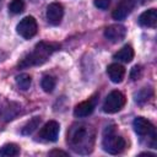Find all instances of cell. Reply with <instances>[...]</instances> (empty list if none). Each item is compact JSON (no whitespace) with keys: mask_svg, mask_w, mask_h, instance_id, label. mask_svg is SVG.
Instances as JSON below:
<instances>
[{"mask_svg":"<svg viewBox=\"0 0 157 157\" xmlns=\"http://www.w3.org/2000/svg\"><path fill=\"white\" fill-rule=\"evenodd\" d=\"M134 58V49L131 48V45H124L121 49H119L115 54H114V59L118 61H123V63H130Z\"/></svg>","mask_w":157,"mask_h":157,"instance_id":"14","label":"cell"},{"mask_svg":"<svg viewBox=\"0 0 157 157\" xmlns=\"http://www.w3.org/2000/svg\"><path fill=\"white\" fill-rule=\"evenodd\" d=\"M40 86L45 92H52L55 88V78L52 76H44L42 78Z\"/></svg>","mask_w":157,"mask_h":157,"instance_id":"18","label":"cell"},{"mask_svg":"<svg viewBox=\"0 0 157 157\" xmlns=\"http://www.w3.org/2000/svg\"><path fill=\"white\" fill-rule=\"evenodd\" d=\"M93 110H94V102L92 99H88V101H83V102L78 103L75 107L74 115L76 118H86V117L91 115Z\"/></svg>","mask_w":157,"mask_h":157,"instance_id":"12","label":"cell"},{"mask_svg":"<svg viewBox=\"0 0 157 157\" xmlns=\"http://www.w3.org/2000/svg\"><path fill=\"white\" fill-rule=\"evenodd\" d=\"M145 1H151V0H141V2H145Z\"/></svg>","mask_w":157,"mask_h":157,"instance_id":"24","label":"cell"},{"mask_svg":"<svg viewBox=\"0 0 157 157\" xmlns=\"http://www.w3.org/2000/svg\"><path fill=\"white\" fill-rule=\"evenodd\" d=\"M94 136V130L91 125L76 123L67 131V144L75 152L86 155L93 150Z\"/></svg>","mask_w":157,"mask_h":157,"instance_id":"1","label":"cell"},{"mask_svg":"<svg viewBox=\"0 0 157 157\" xmlns=\"http://www.w3.org/2000/svg\"><path fill=\"white\" fill-rule=\"evenodd\" d=\"M132 126H134V130H135V132L137 135H140V136H150L151 139L156 140L155 126L146 118H142V117L135 118L134 121H132Z\"/></svg>","mask_w":157,"mask_h":157,"instance_id":"6","label":"cell"},{"mask_svg":"<svg viewBox=\"0 0 157 157\" xmlns=\"http://www.w3.org/2000/svg\"><path fill=\"white\" fill-rule=\"evenodd\" d=\"M59 124L55 120H49L43 125V128L39 131V137L44 141L54 142L58 140L59 136Z\"/></svg>","mask_w":157,"mask_h":157,"instance_id":"7","label":"cell"},{"mask_svg":"<svg viewBox=\"0 0 157 157\" xmlns=\"http://www.w3.org/2000/svg\"><path fill=\"white\" fill-rule=\"evenodd\" d=\"M64 16V7L59 2H52L47 7V20L50 25L58 26Z\"/></svg>","mask_w":157,"mask_h":157,"instance_id":"8","label":"cell"},{"mask_svg":"<svg viewBox=\"0 0 157 157\" xmlns=\"http://www.w3.org/2000/svg\"><path fill=\"white\" fill-rule=\"evenodd\" d=\"M141 75H142V70H141V67L140 66H134L132 69H131V72H130V77H131V80L132 81H136V80H139L140 77H141Z\"/></svg>","mask_w":157,"mask_h":157,"instance_id":"21","label":"cell"},{"mask_svg":"<svg viewBox=\"0 0 157 157\" xmlns=\"http://www.w3.org/2000/svg\"><path fill=\"white\" fill-rule=\"evenodd\" d=\"M16 29H17V33L21 37H23L25 39H29V38L34 37L36 33H37V29H38L37 21H36L34 17L27 16V17H25L20 21Z\"/></svg>","mask_w":157,"mask_h":157,"instance_id":"5","label":"cell"},{"mask_svg":"<svg viewBox=\"0 0 157 157\" xmlns=\"http://www.w3.org/2000/svg\"><path fill=\"white\" fill-rule=\"evenodd\" d=\"M60 48L58 43H49V42H39L36 44L34 50L27 55H25L20 63V67H29V66H36V65H42L44 64L49 56Z\"/></svg>","mask_w":157,"mask_h":157,"instance_id":"2","label":"cell"},{"mask_svg":"<svg viewBox=\"0 0 157 157\" xmlns=\"http://www.w3.org/2000/svg\"><path fill=\"white\" fill-rule=\"evenodd\" d=\"M49 155H50V156H59V155H61V156H67V152L61 151V150H53V151L49 152Z\"/></svg>","mask_w":157,"mask_h":157,"instance_id":"23","label":"cell"},{"mask_svg":"<svg viewBox=\"0 0 157 157\" xmlns=\"http://www.w3.org/2000/svg\"><path fill=\"white\" fill-rule=\"evenodd\" d=\"M20 153V148L15 144H6L0 148V156L5 157H13Z\"/></svg>","mask_w":157,"mask_h":157,"instance_id":"16","label":"cell"},{"mask_svg":"<svg viewBox=\"0 0 157 157\" xmlns=\"http://www.w3.org/2000/svg\"><path fill=\"white\" fill-rule=\"evenodd\" d=\"M125 104V96L120 91H112L103 102V112L113 114L119 112Z\"/></svg>","mask_w":157,"mask_h":157,"instance_id":"4","label":"cell"},{"mask_svg":"<svg viewBox=\"0 0 157 157\" xmlns=\"http://www.w3.org/2000/svg\"><path fill=\"white\" fill-rule=\"evenodd\" d=\"M150 96H152L151 88H142L141 91H139V92L135 94V101H136L137 103H144V102L148 101Z\"/></svg>","mask_w":157,"mask_h":157,"instance_id":"20","label":"cell"},{"mask_svg":"<svg viewBox=\"0 0 157 157\" xmlns=\"http://www.w3.org/2000/svg\"><path fill=\"white\" fill-rule=\"evenodd\" d=\"M32 83V77L28 74H20L16 76V85L22 91H27Z\"/></svg>","mask_w":157,"mask_h":157,"instance_id":"15","label":"cell"},{"mask_svg":"<svg viewBox=\"0 0 157 157\" xmlns=\"http://www.w3.org/2000/svg\"><path fill=\"white\" fill-rule=\"evenodd\" d=\"M139 23L142 27H156L157 25V11L156 9H150L144 11L139 17Z\"/></svg>","mask_w":157,"mask_h":157,"instance_id":"13","label":"cell"},{"mask_svg":"<svg viewBox=\"0 0 157 157\" xmlns=\"http://www.w3.org/2000/svg\"><path fill=\"white\" fill-rule=\"evenodd\" d=\"M102 145L105 152L110 155H118L125 148V140L119 136L115 132V128L113 125L107 126L103 132V139H102Z\"/></svg>","mask_w":157,"mask_h":157,"instance_id":"3","label":"cell"},{"mask_svg":"<svg viewBox=\"0 0 157 157\" xmlns=\"http://www.w3.org/2000/svg\"><path fill=\"white\" fill-rule=\"evenodd\" d=\"M107 74L110 78L112 82L114 83H119L123 81L124 76H125V67L121 64L118 63H113L110 65H108L107 67Z\"/></svg>","mask_w":157,"mask_h":157,"instance_id":"11","label":"cell"},{"mask_svg":"<svg viewBox=\"0 0 157 157\" xmlns=\"http://www.w3.org/2000/svg\"><path fill=\"white\" fill-rule=\"evenodd\" d=\"M136 5V0H120L118 6L114 9L112 16L114 20H124L128 17Z\"/></svg>","mask_w":157,"mask_h":157,"instance_id":"9","label":"cell"},{"mask_svg":"<svg viewBox=\"0 0 157 157\" xmlns=\"http://www.w3.org/2000/svg\"><path fill=\"white\" fill-rule=\"evenodd\" d=\"M39 123H40V118H39V117H34L33 119H31V120L22 128V134H23V135H29V134H32V132L38 128Z\"/></svg>","mask_w":157,"mask_h":157,"instance_id":"17","label":"cell"},{"mask_svg":"<svg viewBox=\"0 0 157 157\" xmlns=\"http://www.w3.org/2000/svg\"><path fill=\"white\" fill-rule=\"evenodd\" d=\"M109 5H110V0H94V6L101 10L108 9Z\"/></svg>","mask_w":157,"mask_h":157,"instance_id":"22","label":"cell"},{"mask_svg":"<svg viewBox=\"0 0 157 157\" xmlns=\"http://www.w3.org/2000/svg\"><path fill=\"white\" fill-rule=\"evenodd\" d=\"M126 34V28L123 25H110L105 28L104 31V37L112 42V43H118L125 38Z\"/></svg>","mask_w":157,"mask_h":157,"instance_id":"10","label":"cell"},{"mask_svg":"<svg viewBox=\"0 0 157 157\" xmlns=\"http://www.w3.org/2000/svg\"><path fill=\"white\" fill-rule=\"evenodd\" d=\"M9 10H10V12H12L15 15L21 13L25 10V1L23 0H12L9 4Z\"/></svg>","mask_w":157,"mask_h":157,"instance_id":"19","label":"cell"}]
</instances>
